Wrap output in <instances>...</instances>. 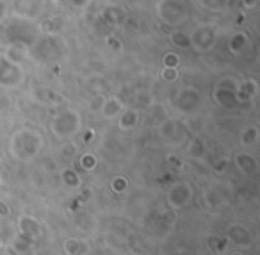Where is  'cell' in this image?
<instances>
[{
  "label": "cell",
  "mask_w": 260,
  "mask_h": 255,
  "mask_svg": "<svg viewBox=\"0 0 260 255\" xmlns=\"http://www.w3.org/2000/svg\"><path fill=\"white\" fill-rule=\"evenodd\" d=\"M232 255H244V253H239V251H235V253H232Z\"/></svg>",
  "instance_id": "7a4b0ae2"
},
{
  "label": "cell",
  "mask_w": 260,
  "mask_h": 255,
  "mask_svg": "<svg viewBox=\"0 0 260 255\" xmlns=\"http://www.w3.org/2000/svg\"><path fill=\"white\" fill-rule=\"evenodd\" d=\"M80 250V243L75 239H70L68 243H66V251H68L70 255H77Z\"/></svg>",
  "instance_id": "6da1fadb"
}]
</instances>
